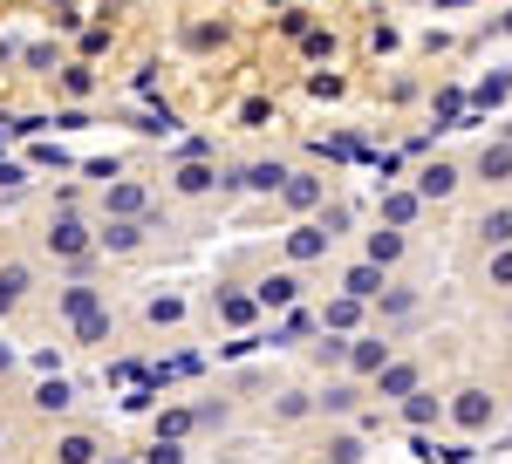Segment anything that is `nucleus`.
<instances>
[{
  "label": "nucleus",
  "mask_w": 512,
  "mask_h": 464,
  "mask_svg": "<svg viewBox=\"0 0 512 464\" xmlns=\"http://www.w3.org/2000/svg\"><path fill=\"white\" fill-rule=\"evenodd\" d=\"M376 396H417V362H383L376 369Z\"/></svg>",
  "instance_id": "1"
},
{
  "label": "nucleus",
  "mask_w": 512,
  "mask_h": 464,
  "mask_svg": "<svg viewBox=\"0 0 512 464\" xmlns=\"http://www.w3.org/2000/svg\"><path fill=\"white\" fill-rule=\"evenodd\" d=\"M383 362H390V342H383V335H362V342L349 348V369H355V376H376Z\"/></svg>",
  "instance_id": "2"
},
{
  "label": "nucleus",
  "mask_w": 512,
  "mask_h": 464,
  "mask_svg": "<svg viewBox=\"0 0 512 464\" xmlns=\"http://www.w3.org/2000/svg\"><path fill=\"white\" fill-rule=\"evenodd\" d=\"M55 464H96V437H89V430H69V437L55 444Z\"/></svg>",
  "instance_id": "3"
},
{
  "label": "nucleus",
  "mask_w": 512,
  "mask_h": 464,
  "mask_svg": "<svg viewBox=\"0 0 512 464\" xmlns=\"http://www.w3.org/2000/svg\"><path fill=\"white\" fill-rule=\"evenodd\" d=\"M417 192H424V198H444V192H458V164H431V171L417 178Z\"/></svg>",
  "instance_id": "4"
},
{
  "label": "nucleus",
  "mask_w": 512,
  "mask_h": 464,
  "mask_svg": "<svg viewBox=\"0 0 512 464\" xmlns=\"http://www.w3.org/2000/svg\"><path fill=\"white\" fill-rule=\"evenodd\" d=\"M485 417H492V403H485V389H458V424H465V430H478Z\"/></svg>",
  "instance_id": "5"
},
{
  "label": "nucleus",
  "mask_w": 512,
  "mask_h": 464,
  "mask_svg": "<svg viewBox=\"0 0 512 464\" xmlns=\"http://www.w3.org/2000/svg\"><path fill=\"white\" fill-rule=\"evenodd\" d=\"M21 294H28V267H0V314L14 308Z\"/></svg>",
  "instance_id": "6"
},
{
  "label": "nucleus",
  "mask_w": 512,
  "mask_h": 464,
  "mask_svg": "<svg viewBox=\"0 0 512 464\" xmlns=\"http://www.w3.org/2000/svg\"><path fill=\"white\" fill-rule=\"evenodd\" d=\"M396 253H403V239H396V232H376V239H369V267H390Z\"/></svg>",
  "instance_id": "7"
},
{
  "label": "nucleus",
  "mask_w": 512,
  "mask_h": 464,
  "mask_svg": "<svg viewBox=\"0 0 512 464\" xmlns=\"http://www.w3.org/2000/svg\"><path fill=\"white\" fill-rule=\"evenodd\" d=\"M349 294H355V301L383 294V273H376V267H355V273H349Z\"/></svg>",
  "instance_id": "8"
},
{
  "label": "nucleus",
  "mask_w": 512,
  "mask_h": 464,
  "mask_svg": "<svg viewBox=\"0 0 512 464\" xmlns=\"http://www.w3.org/2000/svg\"><path fill=\"white\" fill-rule=\"evenodd\" d=\"M328 464H362V437H328Z\"/></svg>",
  "instance_id": "9"
},
{
  "label": "nucleus",
  "mask_w": 512,
  "mask_h": 464,
  "mask_svg": "<svg viewBox=\"0 0 512 464\" xmlns=\"http://www.w3.org/2000/svg\"><path fill=\"white\" fill-rule=\"evenodd\" d=\"M485 239H492V246H512V205L506 212H485Z\"/></svg>",
  "instance_id": "10"
},
{
  "label": "nucleus",
  "mask_w": 512,
  "mask_h": 464,
  "mask_svg": "<svg viewBox=\"0 0 512 464\" xmlns=\"http://www.w3.org/2000/svg\"><path fill=\"white\" fill-rule=\"evenodd\" d=\"M205 185H212V171H205V164H185V171H178V192H185V198H198Z\"/></svg>",
  "instance_id": "11"
},
{
  "label": "nucleus",
  "mask_w": 512,
  "mask_h": 464,
  "mask_svg": "<svg viewBox=\"0 0 512 464\" xmlns=\"http://www.w3.org/2000/svg\"><path fill=\"white\" fill-rule=\"evenodd\" d=\"M48 246H55V253H82V226H69V219H62V226L48 232Z\"/></svg>",
  "instance_id": "12"
},
{
  "label": "nucleus",
  "mask_w": 512,
  "mask_h": 464,
  "mask_svg": "<svg viewBox=\"0 0 512 464\" xmlns=\"http://www.w3.org/2000/svg\"><path fill=\"white\" fill-rule=\"evenodd\" d=\"M403 417H410V424H431V417H437V403L424 396V389H417V396H403Z\"/></svg>",
  "instance_id": "13"
},
{
  "label": "nucleus",
  "mask_w": 512,
  "mask_h": 464,
  "mask_svg": "<svg viewBox=\"0 0 512 464\" xmlns=\"http://www.w3.org/2000/svg\"><path fill=\"white\" fill-rule=\"evenodd\" d=\"M260 301H294V273H274V280H267V287H260Z\"/></svg>",
  "instance_id": "14"
},
{
  "label": "nucleus",
  "mask_w": 512,
  "mask_h": 464,
  "mask_svg": "<svg viewBox=\"0 0 512 464\" xmlns=\"http://www.w3.org/2000/svg\"><path fill=\"white\" fill-rule=\"evenodd\" d=\"M35 403H41V410H69V383H41Z\"/></svg>",
  "instance_id": "15"
},
{
  "label": "nucleus",
  "mask_w": 512,
  "mask_h": 464,
  "mask_svg": "<svg viewBox=\"0 0 512 464\" xmlns=\"http://www.w3.org/2000/svg\"><path fill=\"white\" fill-rule=\"evenodd\" d=\"M478 171H485V178H506V171H512V151H485V164H478Z\"/></svg>",
  "instance_id": "16"
},
{
  "label": "nucleus",
  "mask_w": 512,
  "mask_h": 464,
  "mask_svg": "<svg viewBox=\"0 0 512 464\" xmlns=\"http://www.w3.org/2000/svg\"><path fill=\"white\" fill-rule=\"evenodd\" d=\"M287 198H294V205H315L321 185H315V178H294V185H287Z\"/></svg>",
  "instance_id": "17"
},
{
  "label": "nucleus",
  "mask_w": 512,
  "mask_h": 464,
  "mask_svg": "<svg viewBox=\"0 0 512 464\" xmlns=\"http://www.w3.org/2000/svg\"><path fill=\"white\" fill-rule=\"evenodd\" d=\"M103 246H117V253H130V246H137V226H110V232H103Z\"/></svg>",
  "instance_id": "18"
},
{
  "label": "nucleus",
  "mask_w": 512,
  "mask_h": 464,
  "mask_svg": "<svg viewBox=\"0 0 512 464\" xmlns=\"http://www.w3.org/2000/svg\"><path fill=\"white\" fill-rule=\"evenodd\" d=\"M492 280H499V287H512V246L499 253V260H492Z\"/></svg>",
  "instance_id": "19"
},
{
  "label": "nucleus",
  "mask_w": 512,
  "mask_h": 464,
  "mask_svg": "<svg viewBox=\"0 0 512 464\" xmlns=\"http://www.w3.org/2000/svg\"><path fill=\"white\" fill-rule=\"evenodd\" d=\"M7 362H14V355H7V348H0V369H7Z\"/></svg>",
  "instance_id": "20"
}]
</instances>
